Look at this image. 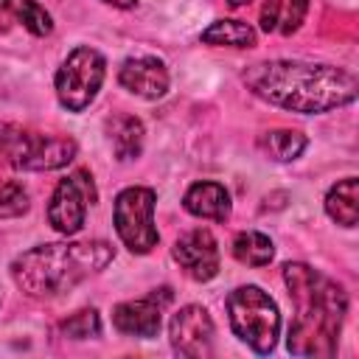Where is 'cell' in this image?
I'll list each match as a JSON object with an SVG mask.
<instances>
[{
	"mask_svg": "<svg viewBox=\"0 0 359 359\" xmlns=\"http://www.w3.org/2000/svg\"><path fill=\"white\" fill-rule=\"evenodd\" d=\"M244 84L252 95L292 109V112H328L356 98V76L334 65H311L294 59L258 62L244 70Z\"/></svg>",
	"mask_w": 359,
	"mask_h": 359,
	"instance_id": "6da1fadb",
	"label": "cell"
},
{
	"mask_svg": "<svg viewBox=\"0 0 359 359\" xmlns=\"http://www.w3.org/2000/svg\"><path fill=\"white\" fill-rule=\"evenodd\" d=\"M283 283L294 303V320L289 325V339H286L289 351L294 356H314V359L334 356L348 311L345 289L300 261L283 266Z\"/></svg>",
	"mask_w": 359,
	"mask_h": 359,
	"instance_id": "7a4b0ae2",
	"label": "cell"
},
{
	"mask_svg": "<svg viewBox=\"0 0 359 359\" xmlns=\"http://www.w3.org/2000/svg\"><path fill=\"white\" fill-rule=\"evenodd\" d=\"M112 255L115 250L101 238L39 244L14 258L11 278L31 297H56L79 286L84 278L101 272Z\"/></svg>",
	"mask_w": 359,
	"mask_h": 359,
	"instance_id": "3957f363",
	"label": "cell"
},
{
	"mask_svg": "<svg viewBox=\"0 0 359 359\" xmlns=\"http://www.w3.org/2000/svg\"><path fill=\"white\" fill-rule=\"evenodd\" d=\"M227 314L233 334L255 353H269L278 342L280 311L275 300L258 286H238L227 297Z\"/></svg>",
	"mask_w": 359,
	"mask_h": 359,
	"instance_id": "277c9868",
	"label": "cell"
},
{
	"mask_svg": "<svg viewBox=\"0 0 359 359\" xmlns=\"http://www.w3.org/2000/svg\"><path fill=\"white\" fill-rule=\"evenodd\" d=\"M154 199H157L154 191L143 185L123 188L115 196V210H112L115 233L123 241V247L135 255L151 252L160 241V233L154 227Z\"/></svg>",
	"mask_w": 359,
	"mask_h": 359,
	"instance_id": "5b68a950",
	"label": "cell"
},
{
	"mask_svg": "<svg viewBox=\"0 0 359 359\" xmlns=\"http://www.w3.org/2000/svg\"><path fill=\"white\" fill-rule=\"evenodd\" d=\"M107 62L95 48H76L56 70V98L65 109L81 112L104 84Z\"/></svg>",
	"mask_w": 359,
	"mask_h": 359,
	"instance_id": "8992f818",
	"label": "cell"
},
{
	"mask_svg": "<svg viewBox=\"0 0 359 359\" xmlns=\"http://www.w3.org/2000/svg\"><path fill=\"white\" fill-rule=\"evenodd\" d=\"M98 199V191L93 185V174L79 168L73 171L70 177H65L53 196H50V205H48V222L56 233L62 236H76L84 224V216H87V208L95 205Z\"/></svg>",
	"mask_w": 359,
	"mask_h": 359,
	"instance_id": "52a82bcc",
	"label": "cell"
},
{
	"mask_svg": "<svg viewBox=\"0 0 359 359\" xmlns=\"http://www.w3.org/2000/svg\"><path fill=\"white\" fill-rule=\"evenodd\" d=\"M213 320L208 314V309L202 306H182L168 325V337H171V348L180 356L188 359H202L213 353Z\"/></svg>",
	"mask_w": 359,
	"mask_h": 359,
	"instance_id": "ba28073f",
	"label": "cell"
},
{
	"mask_svg": "<svg viewBox=\"0 0 359 359\" xmlns=\"http://www.w3.org/2000/svg\"><path fill=\"white\" fill-rule=\"evenodd\" d=\"M171 255L180 264V269L199 283L219 275V244H216L213 233L205 227H194V230L182 233L174 241Z\"/></svg>",
	"mask_w": 359,
	"mask_h": 359,
	"instance_id": "9c48e42d",
	"label": "cell"
},
{
	"mask_svg": "<svg viewBox=\"0 0 359 359\" xmlns=\"http://www.w3.org/2000/svg\"><path fill=\"white\" fill-rule=\"evenodd\" d=\"M76 151H79L76 140H70V137L25 132L14 168H22V171H53V168L67 165L76 157Z\"/></svg>",
	"mask_w": 359,
	"mask_h": 359,
	"instance_id": "30bf717a",
	"label": "cell"
},
{
	"mask_svg": "<svg viewBox=\"0 0 359 359\" xmlns=\"http://www.w3.org/2000/svg\"><path fill=\"white\" fill-rule=\"evenodd\" d=\"M118 81L129 93H135V95H140L146 101H157V98H163L168 93V70L154 56H132V59H126L121 65V70H118Z\"/></svg>",
	"mask_w": 359,
	"mask_h": 359,
	"instance_id": "8fae6325",
	"label": "cell"
},
{
	"mask_svg": "<svg viewBox=\"0 0 359 359\" xmlns=\"http://www.w3.org/2000/svg\"><path fill=\"white\" fill-rule=\"evenodd\" d=\"M163 303L165 300H157V294H149L140 300H123L112 309V325L129 337H140V339L157 337Z\"/></svg>",
	"mask_w": 359,
	"mask_h": 359,
	"instance_id": "7c38bea8",
	"label": "cell"
},
{
	"mask_svg": "<svg viewBox=\"0 0 359 359\" xmlns=\"http://www.w3.org/2000/svg\"><path fill=\"white\" fill-rule=\"evenodd\" d=\"M182 205L196 219L224 222L230 216V194L219 182H196V185H191L185 191Z\"/></svg>",
	"mask_w": 359,
	"mask_h": 359,
	"instance_id": "4fadbf2b",
	"label": "cell"
},
{
	"mask_svg": "<svg viewBox=\"0 0 359 359\" xmlns=\"http://www.w3.org/2000/svg\"><path fill=\"white\" fill-rule=\"evenodd\" d=\"M11 22L22 25L34 36H48L53 31L50 14L36 0H0V28H8Z\"/></svg>",
	"mask_w": 359,
	"mask_h": 359,
	"instance_id": "5bb4252c",
	"label": "cell"
},
{
	"mask_svg": "<svg viewBox=\"0 0 359 359\" xmlns=\"http://www.w3.org/2000/svg\"><path fill=\"white\" fill-rule=\"evenodd\" d=\"M309 0H264L261 8V28L266 34H294L306 20Z\"/></svg>",
	"mask_w": 359,
	"mask_h": 359,
	"instance_id": "9a60e30c",
	"label": "cell"
},
{
	"mask_svg": "<svg viewBox=\"0 0 359 359\" xmlns=\"http://www.w3.org/2000/svg\"><path fill=\"white\" fill-rule=\"evenodd\" d=\"M107 135H109V143H112V151L121 163H129V160H137L140 151H143V123L135 118V115H115L109 123H107Z\"/></svg>",
	"mask_w": 359,
	"mask_h": 359,
	"instance_id": "2e32d148",
	"label": "cell"
},
{
	"mask_svg": "<svg viewBox=\"0 0 359 359\" xmlns=\"http://www.w3.org/2000/svg\"><path fill=\"white\" fill-rule=\"evenodd\" d=\"M325 213L342 227H353L359 222V180L356 177H345L328 188Z\"/></svg>",
	"mask_w": 359,
	"mask_h": 359,
	"instance_id": "e0dca14e",
	"label": "cell"
},
{
	"mask_svg": "<svg viewBox=\"0 0 359 359\" xmlns=\"http://www.w3.org/2000/svg\"><path fill=\"white\" fill-rule=\"evenodd\" d=\"M306 135L303 132H294V129H272V132H264L258 137V149L275 160V163H292L303 154L306 149Z\"/></svg>",
	"mask_w": 359,
	"mask_h": 359,
	"instance_id": "ac0fdd59",
	"label": "cell"
},
{
	"mask_svg": "<svg viewBox=\"0 0 359 359\" xmlns=\"http://www.w3.org/2000/svg\"><path fill=\"white\" fill-rule=\"evenodd\" d=\"M233 258L247 266H266L275 258V244L258 230H244L233 241Z\"/></svg>",
	"mask_w": 359,
	"mask_h": 359,
	"instance_id": "d6986e66",
	"label": "cell"
},
{
	"mask_svg": "<svg viewBox=\"0 0 359 359\" xmlns=\"http://www.w3.org/2000/svg\"><path fill=\"white\" fill-rule=\"evenodd\" d=\"M205 45H227V48H252L255 45V31L252 25L241 20H216L202 31Z\"/></svg>",
	"mask_w": 359,
	"mask_h": 359,
	"instance_id": "ffe728a7",
	"label": "cell"
},
{
	"mask_svg": "<svg viewBox=\"0 0 359 359\" xmlns=\"http://www.w3.org/2000/svg\"><path fill=\"white\" fill-rule=\"evenodd\" d=\"M62 334L73 337V339H87V337H98L101 334V317L95 309H81L73 317H67L62 323Z\"/></svg>",
	"mask_w": 359,
	"mask_h": 359,
	"instance_id": "44dd1931",
	"label": "cell"
},
{
	"mask_svg": "<svg viewBox=\"0 0 359 359\" xmlns=\"http://www.w3.org/2000/svg\"><path fill=\"white\" fill-rule=\"evenodd\" d=\"M28 191L22 188V182H0V219H14L22 216L28 210Z\"/></svg>",
	"mask_w": 359,
	"mask_h": 359,
	"instance_id": "7402d4cb",
	"label": "cell"
},
{
	"mask_svg": "<svg viewBox=\"0 0 359 359\" xmlns=\"http://www.w3.org/2000/svg\"><path fill=\"white\" fill-rule=\"evenodd\" d=\"M101 3H107V6H115V8H132L137 0H101Z\"/></svg>",
	"mask_w": 359,
	"mask_h": 359,
	"instance_id": "603a6c76",
	"label": "cell"
},
{
	"mask_svg": "<svg viewBox=\"0 0 359 359\" xmlns=\"http://www.w3.org/2000/svg\"><path fill=\"white\" fill-rule=\"evenodd\" d=\"M230 6H244V3H250V0H227Z\"/></svg>",
	"mask_w": 359,
	"mask_h": 359,
	"instance_id": "cb8c5ba5",
	"label": "cell"
}]
</instances>
